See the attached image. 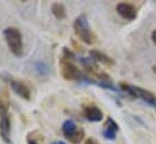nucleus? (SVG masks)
Listing matches in <instances>:
<instances>
[{"instance_id": "4468645a", "label": "nucleus", "mask_w": 156, "mask_h": 144, "mask_svg": "<svg viewBox=\"0 0 156 144\" xmlns=\"http://www.w3.org/2000/svg\"><path fill=\"white\" fill-rule=\"evenodd\" d=\"M105 128L107 130H110V131H114V132H117L119 131V125H117L112 117H108V120L105 122Z\"/></svg>"}, {"instance_id": "423d86ee", "label": "nucleus", "mask_w": 156, "mask_h": 144, "mask_svg": "<svg viewBox=\"0 0 156 144\" xmlns=\"http://www.w3.org/2000/svg\"><path fill=\"white\" fill-rule=\"evenodd\" d=\"M117 13L123 17L125 20H134L137 16V10L133 5L128 4V2H120L116 6Z\"/></svg>"}, {"instance_id": "2eb2a0df", "label": "nucleus", "mask_w": 156, "mask_h": 144, "mask_svg": "<svg viewBox=\"0 0 156 144\" xmlns=\"http://www.w3.org/2000/svg\"><path fill=\"white\" fill-rule=\"evenodd\" d=\"M103 136L107 138V139H110V141H114L115 139V137H116V132H114V131H110V130H104L103 131Z\"/></svg>"}, {"instance_id": "6ab92c4d", "label": "nucleus", "mask_w": 156, "mask_h": 144, "mask_svg": "<svg viewBox=\"0 0 156 144\" xmlns=\"http://www.w3.org/2000/svg\"><path fill=\"white\" fill-rule=\"evenodd\" d=\"M28 144H39V143H37V142H34V141H29Z\"/></svg>"}, {"instance_id": "aec40b11", "label": "nucleus", "mask_w": 156, "mask_h": 144, "mask_svg": "<svg viewBox=\"0 0 156 144\" xmlns=\"http://www.w3.org/2000/svg\"><path fill=\"white\" fill-rule=\"evenodd\" d=\"M153 72L156 74V66H154V67H153Z\"/></svg>"}, {"instance_id": "20e7f679", "label": "nucleus", "mask_w": 156, "mask_h": 144, "mask_svg": "<svg viewBox=\"0 0 156 144\" xmlns=\"http://www.w3.org/2000/svg\"><path fill=\"white\" fill-rule=\"evenodd\" d=\"M61 70H62V76L66 80H78L81 77V73L79 68L70 61L63 58L61 63Z\"/></svg>"}, {"instance_id": "a211bd4d", "label": "nucleus", "mask_w": 156, "mask_h": 144, "mask_svg": "<svg viewBox=\"0 0 156 144\" xmlns=\"http://www.w3.org/2000/svg\"><path fill=\"white\" fill-rule=\"evenodd\" d=\"M151 40L154 41V44L156 45V31H154V32L151 33Z\"/></svg>"}, {"instance_id": "9d476101", "label": "nucleus", "mask_w": 156, "mask_h": 144, "mask_svg": "<svg viewBox=\"0 0 156 144\" xmlns=\"http://www.w3.org/2000/svg\"><path fill=\"white\" fill-rule=\"evenodd\" d=\"M78 130V126L75 125V122L73 120H67L63 122L62 125V132L66 136V138H69L72 135H74Z\"/></svg>"}, {"instance_id": "6e6552de", "label": "nucleus", "mask_w": 156, "mask_h": 144, "mask_svg": "<svg viewBox=\"0 0 156 144\" xmlns=\"http://www.w3.org/2000/svg\"><path fill=\"white\" fill-rule=\"evenodd\" d=\"M83 115L91 122H98V121H102V119H103L102 110L99 108H97V107H93V106L86 107L85 110H83Z\"/></svg>"}, {"instance_id": "7ed1b4c3", "label": "nucleus", "mask_w": 156, "mask_h": 144, "mask_svg": "<svg viewBox=\"0 0 156 144\" xmlns=\"http://www.w3.org/2000/svg\"><path fill=\"white\" fill-rule=\"evenodd\" d=\"M120 87L125 92H127L129 96H132L134 98H140V99L145 101L147 103L156 107V96H154L153 93H150L149 91H145V90H143L140 87L131 86V85H127V84H120Z\"/></svg>"}, {"instance_id": "dca6fc26", "label": "nucleus", "mask_w": 156, "mask_h": 144, "mask_svg": "<svg viewBox=\"0 0 156 144\" xmlns=\"http://www.w3.org/2000/svg\"><path fill=\"white\" fill-rule=\"evenodd\" d=\"M6 115H7V107H6V104L0 99V119L4 117V116H6Z\"/></svg>"}, {"instance_id": "f257e3e1", "label": "nucleus", "mask_w": 156, "mask_h": 144, "mask_svg": "<svg viewBox=\"0 0 156 144\" xmlns=\"http://www.w3.org/2000/svg\"><path fill=\"white\" fill-rule=\"evenodd\" d=\"M4 36L10 51L15 56H21L23 52V40L21 32L15 27H9L4 31Z\"/></svg>"}, {"instance_id": "39448f33", "label": "nucleus", "mask_w": 156, "mask_h": 144, "mask_svg": "<svg viewBox=\"0 0 156 144\" xmlns=\"http://www.w3.org/2000/svg\"><path fill=\"white\" fill-rule=\"evenodd\" d=\"M10 86H11L12 91L16 95H18L20 97H22V98H24L27 101L30 99V90H29V87L24 82L12 79V80H10Z\"/></svg>"}, {"instance_id": "0eeeda50", "label": "nucleus", "mask_w": 156, "mask_h": 144, "mask_svg": "<svg viewBox=\"0 0 156 144\" xmlns=\"http://www.w3.org/2000/svg\"><path fill=\"white\" fill-rule=\"evenodd\" d=\"M10 131H11V124H10V117L6 115L0 119V136L5 143L11 144L10 139Z\"/></svg>"}, {"instance_id": "f8f14e48", "label": "nucleus", "mask_w": 156, "mask_h": 144, "mask_svg": "<svg viewBox=\"0 0 156 144\" xmlns=\"http://www.w3.org/2000/svg\"><path fill=\"white\" fill-rule=\"evenodd\" d=\"M34 69L40 75H48V73H50L48 64L45 63V62H42V61H38V62L34 63Z\"/></svg>"}, {"instance_id": "f3484780", "label": "nucleus", "mask_w": 156, "mask_h": 144, "mask_svg": "<svg viewBox=\"0 0 156 144\" xmlns=\"http://www.w3.org/2000/svg\"><path fill=\"white\" fill-rule=\"evenodd\" d=\"M85 144H98V143H97L96 139H93V138H88V139H86Z\"/></svg>"}, {"instance_id": "1a4fd4ad", "label": "nucleus", "mask_w": 156, "mask_h": 144, "mask_svg": "<svg viewBox=\"0 0 156 144\" xmlns=\"http://www.w3.org/2000/svg\"><path fill=\"white\" fill-rule=\"evenodd\" d=\"M90 55H91V57H92L93 61L101 62V63H103V64H105V66H114V64H115V62H114L113 58H110V57L107 56L105 53L99 52V51H97V50L91 51Z\"/></svg>"}, {"instance_id": "9b49d317", "label": "nucleus", "mask_w": 156, "mask_h": 144, "mask_svg": "<svg viewBox=\"0 0 156 144\" xmlns=\"http://www.w3.org/2000/svg\"><path fill=\"white\" fill-rule=\"evenodd\" d=\"M51 11H52L53 16H55L57 20H63V18H66V16H67L66 7H64V5L61 4V2H55V4L52 5V7H51Z\"/></svg>"}, {"instance_id": "412c9836", "label": "nucleus", "mask_w": 156, "mask_h": 144, "mask_svg": "<svg viewBox=\"0 0 156 144\" xmlns=\"http://www.w3.org/2000/svg\"><path fill=\"white\" fill-rule=\"evenodd\" d=\"M57 144H67V143H64V142H62V141H59V142H58V143Z\"/></svg>"}, {"instance_id": "ddd939ff", "label": "nucleus", "mask_w": 156, "mask_h": 144, "mask_svg": "<svg viewBox=\"0 0 156 144\" xmlns=\"http://www.w3.org/2000/svg\"><path fill=\"white\" fill-rule=\"evenodd\" d=\"M83 137H85V133H83V131L81 130V128H79L76 130V132L74 133V135H72L69 138H67V139H69V142L73 144H79L82 139H83Z\"/></svg>"}, {"instance_id": "f03ea898", "label": "nucleus", "mask_w": 156, "mask_h": 144, "mask_svg": "<svg viewBox=\"0 0 156 144\" xmlns=\"http://www.w3.org/2000/svg\"><path fill=\"white\" fill-rule=\"evenodd\" d=\"M74 31H75V34L86 44H93L96 36L92 33L90 26H88V22L86 20L85 16H79L78 18L75 20L74 22Z\"/></svg>"}]
</instances>
